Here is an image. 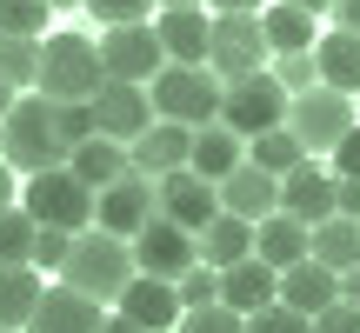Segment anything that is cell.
<instances>
[{
  "mask_svg": "<svg viewBox=\"0 0 360 333\" xmlns=\"http://www.w3.org/2000/svg\"><path fill=\"white\" fill-rule=\"evenodd\" d=\"M141 280V260H134V240H120V233H101V227H87L74 240V260H67V273H60V287H74V294H87V300H101V307H114L127 287Z\"/></svg>",
  "mask_w": 360,
  "mask_h": 333,
  "instance_id": "1",
  "label": "cell"
},
{
  "mask_svg": "<svg viewBox=\"0 0 360 333\" xmlns=\"http://www.w3.org/2000/svg\"><path fill=\"white\" fill-rule=\"evenodd\" d=\"M0 141H7V166L27 174V180L74 160L67 141H60V120H53V100H40V93H20L13 100V114L0 120Z\"/></svg>",
  "mask_w": 360,
  "mask_h": 333,
  "instance_id": "2",
  "label": "cell"
},
{
  "mask_svg": "<svg viewBox=\"0 0 360 333\" xmlns=\"http://www.w3.org/2000/svg\"><path fill=\"white\" fill-rule=\"evenodd\" d=\"M107 87L101 40L87 34H47L40 40V100H94Z\"/></svg>",
  "mask_w": 360,
  "mask_h": 333,
  "instance_id": "3",
  "label": "cell"
},
{
  "mask_svg": "<svg viewBox=\"0 0 360 333\" xmlns=\"http://www.w3.org/2000/svg\"><path fill=\"white\" fill-rule=\"evenodd\" d=\"M147 93H154V114H160V120L193 127V133L214 127V120H220V100H227V87H220L214 67H167Z\"/></svg>",
  "mask_w": 360,
  "mask_h": 333,
  "instance_id": "4",
  "label": "cell"
},
{
  "mask_svg": "<svg viewBox=\"0 0 360 333\" xmlns=\"http://www.w3.org/2000/svg\"><path fill=\"white\" fill-rule=\"evenodd\" d=\"M20 207L34 214V227H60V233H87L94 227V187H87V180H74V166L34 174L20 187Z\"/></svg>",
  "mask_w": 360,
  "mask_h": 333,
  "instance_id": "5",
  "label": "cell"
},
{
  "mask_svg": "<svg viewBox=\"0 0 360 333\" xmlns=\"http://www.w3.org/2000/svg\"><path fill=\"white\" fill-rule=\"evenodd\" d=\"M267 60H274V47H267L260 13H214V53H207V67L220 74V87L267 74Z\"/></svg>",
  "mask_w": 360,
  "mask_h": 333,
  "instance_id": "6",
  "label": "cell"
},
{
  "mask_svg": "<svg viewBox=\"0 0 360 333\" xmlns=\"http://www.w3.org/2000/svg\"><path fill=\"white\" fill-rule=\"evenodd\" d=\"M354 127H360L354 120V93H334V87H314V93H300V100L287 107V133H294L307 154H334Z\"/></svg>",
  "mask_w": 360,
  "mask_h": 333,
  "instance_id": "7",
  "label": "cell"
},
{
  "mask_svg": "<svg viewBox=\"0 0 360 333\" xmlns=\"http://www.w3.org/2000/svg\"><path fill=\"white\" fill-rule=\"evenodd\" d=\"M287 87L274 74H254V80H233L227 87V100H220V127H233L240 141H260V133H274V127H287Z\"/></svg>",
  "mask_w": 360,
  "mask_h": 333,
  "instance_id": "8",
  "label": "cell"
},
{
  "mask_svg": "<svg viewBox=\"0 0 360 333\" xmlns=\"http://www.w3.org/2000/svg\"><path fill=\"white\" fill-rule=\"evenodd\" d=\"M101 67L107 80H127V87H154L160 74H167V47H160L154 27H107L101 34Z\"/></svg>",
  "mask_w": 360,
  "mask_h": 333,
  "instance_id": "9",
  "label": "cell"
},
{
  "mask_svg": "<svg viewBox=\"0 0 360 333\" xmlns=\"http://www.w3.org/2000/svg\"><path fill=\"white\" fill-rule=\"evenodd\" d=\"M134 260H141L147 280H174V287H180L193 267H200V240H193L187 227H174L167 214H154V220L141 227V240H134Z\"/></svg>",
  "mask_w": 360,
  "mask_h": 333,
  "instance_id": "10",
  "label": "cell"
},
{
  "mask_svg": "<svg viewBox=\"0 0 360 333\" xmlns=\"http://www.w3.org/2000/svg\"><path fill=\"white\" fill-rule=\"evenodd\" d=\"M154 214H160V180H147V174H127L107 193H94V227L120 233V240H141V227Z\"/></svg>",
  "mask_w": 360,
  "mask_h": 333,
  "instance_id": "11",
  "label": "cell"
},
{
  "mask_svg": "<svg viewBox=\"0 0 360 333\" xmlns=\"http://www.w3.org/2000/svg\"><path fill=\"white\" fill-rule=\"evenodd\" d=\"M154 93L147 87H127V80H107L101 93H94V127L107 133V141H120V147H134L147 127H154Z\"/></svg>",
  "mask_w": 360,
  "mask_h": 333,
  "instance_id": "12",
  "label": "cell"
},
{
  "mask_svg": "<svg viewBox=\"0 0 360 333\" xmlns=\"http://www.w3.org/2000/svg\"><path fill=\"white\" fill-rule=\"evenodd\" d=\"M160 214L200 240V233L220 220V187H214V180H200L193 166H187V174H167V180H160Z\"/></svg>",
  "mask_w": 360,
  "mask_h": 333,
  "instance_id": "13",
  "label": "cell"
},
{
  "mask_svg": "<svg viewBox=\"0 0 360 333\" xmlns=\"http://www.w3.org/2000/svg\"><path fill=\"white\" fill-rule=\"evenodd\" d=\"M160 47H167V67H207V53H214V13L207 7H167L154 20Z\"/></svg>",
  "mask_w": 360,
  "mask_h": 333,
  "instance_id": "14",
  "label": "cell"
},
{
  "mask_svg": "<svg viewBox=\"0 0 360 333\" xmlns=\"http://www.w3.org/2000/svg\"><path fill=\"white\" fill-rule=\"evenodd\" d=\"M114 313H127L141 333H180V320H187V307H180V287H174V280H147V273L114 300Z\"/></svg>",
  "mask_w": 360,
  "mask_h": 333,
  "instance_id": "15",
  "label": "cell"
},
{
  "mask_svg": "<svg viewBox=\"0 0 360 333\" xmlns=\"http://www.w3.org/2000/svg\"><path fill=\"white\" fill-rule=\"evenodd\" d=\"M220 214L247 220V227L274 220V214H281V180H274V174H260L254 160H247V166H233V174L220 180Z\"/></svg>",
  "mask_w": 360,
  "mask_h": 333,
  "instance_id": "16",
  "label": "cell"
},
{
  "mask_svg": "<svg viewBox=\"0 0 360 333\" xmlns=\"http://www.w3.org/2000/svg\"><path fill=\"white\" fill-rule=\"evenodd\" d=\"M134 154V174L147 180H167V174H187L193 166V127H174V120H154L141 141L127 147Z\"/></svg>",
  "mask_w": 360,
  "mask_h": 333,
  "instance_id": "17",
  "label": "cell"
},
{
  "mask_svg": "<svg viewBox=\"0 0 360 333\" xmlns=\"http://www.w3.org/2000/svg\"><path fill=\"white\" fill-rule=\"evenodd\" d=\"M334 193H340V180H334V174H321V166L307 160L300 174H287V180H281V214H294L300 227H327V220L340 214Z\"/></svg>",
  "mask_w": 360,
  "mask_h": 333,
  "instance_id": "18",
  "label": "cell"
},
{
  "mask_svg": "<svg viewBox=\"0 0 360 333\" xmlns=\"http://www.w3.org/2000/svg\"><path fill=\"white\" fill-rule=\"evenodd\" d=\"M220 307H233V313H267V307H281V273L267 267V260H240V267H227L220 273Z\"/></svg>",
  "mask_w": 360,
  "mask_h": 333,
  "instance_id": "19",
  "label": "cell"
},
{
  "mask_svg": "<svg viewBox=\"0 0 360 333\" xmlns=\"http://www.w3.org/2000/svg\"><path fill=\"white\" fill-rule=\"evenodd\" d=\"M101 327H107V307L74 294V287H47L40 313L27 320V333H101Z\"/></svg>",
  "mask_w": 360,
  "mask_h": 333,
  "instance_id": "20",
  "label": "cell"
},
{
  "mask_svg": "<svg viewBox=\"0 0 360 333\" xmlns=\"http://www.w3.org/2000/svg\"><path fill=\"white\" fill-rule=\"evenodd\" d=\"M281 307L307 313V320H321L327 307H340V273L321 267V260H300V267L281 273Z\"/></svg>",
  "mask_w": 360,
  "mask_h": 333,
  "instance_id": "21",
  "label": "cell"
},
{
  "mask_svg": "<svg viewBox=\"0 0 360 333\" xmlns=\"http://www.w3.org/2000/svg\"><path fill=\"white\" fill-rule=\"evenodd\" d=\"M254 260H267L274 273L300 267V260H314V227H300L294 214H274L254 227Z\"/></svg>",
  "mask_w": 360,
  "mask_h": 333,
  "instance_id": "22",
  "label": "cell"
},
{
  "mask_svg": "<svg viewBox=\"0 0 360 333\" xmlns=\"http://www.w3.org/2000/svg\"><path fill=\"white\" fill-rule=\"evenodd\" d=\"M67 166H74V180H87L94 193H107L114 180L134 174V154H127L120 141H107V133H94L87 147H74V160H67Z\"/></svg>",
  "mask_w": 360,
  "mask_h": 333,
  "instance_id": "23",
  "label": "cell"
},
{
  "mask_svg": "<svg viewBox=\"0 0 360 333\" xmlns=\"http://www.w3.org/2000/svg\"><path fill=\"white\" fill-rule=\"evenodd\" d=\"M233 166H247V141L233 127H220V120H214V127L193 133V174H200V180H214V187H220Z\"/></svg>",
  "mask_w": 360,
  "mask_h": 333,
  "instance_id": "24",
  "label": "cell"
},
{
  "mask_svg": "<svg viewBox=\"0 0 360 333\" xmlns=\"http://www.w3.org/2000/svg\"><path fill=\"white\" fill-rule=\"evenodd\" d=\"M47 287H40V267H0V327L27 333V320L40 313Z\"/></svg>",
  "mask_w": 360,
  "mask_h": 333,
  "instance_id": "25",
  "label": "cell"
},
{
  "mask_svg": "<svg viewBox=\"0 0 360 333\" xmlns=\"http://www.w3.org/2000/svg\"><path fill=\"white\" fill-rule=\"evenodd\" d=\"M240 260H254V227H247V220H233V214H220L214 227L200 233V267L227 273V267H240Z\"/></svg>",
  "mask_w": 360,
  "mask_h": 333,
  "instance_id": "26",
  "label": "cell"
},
{
  "mask_svg": "<svg viewBox=\"0 0 360 333\" xmlns=\"http://www.w3.org/2000/svg\"><path fill=\"white\" fill-rule=\"evenodd\" d=\"M314 60H321V87L334 93H360V34H321V47H314Z\"/></svg>",
  "mask_w": 360,
  "mask_h": 333,
  "instance_id": "27",
  "label": "cell"
},
{
  "mask_svg": "<svg viewBox=\"0 0 360 333\" xmlns=\"http://www.w3.org/2000/svg\"><path fill=\"white\" fill-rule=\"evenodd\" d=\"M260 27H267V47H274V60H287V53H314V47H321V34H314V13H300V7H281V0H274V7L260 13Z\"/></svg>",
  "mask_w": 360,
  "mask_h": 333,
  "instance_id": "28",
  "label": "cell"
},
{
  "mask_svg": "<svg viewBox=\"0 0 360 333\" xmlns=\"http://www.w3.org/2000/svg\"><path fill=\"white\" fill-rule=\"evenodd\" d=\"M247 160H254L260 174L287 180V174H300V166H307L314 154H307V147H300V141H294L287 127H274V133H260V141H247Z\"/></svg>",
  "mask_w": 360,
  "mask_h": 333,
  "instance_id": "29",
  "label": "cell"
},
{
  "mask_svg": "<svg viewBox=\"0 0 360 333\" xmlns=\"http://www.w3.org/2000/svg\"><path fill=\"white\" fill-rule=\"evenodd\" d=\"M314 260L334 273H354L360 267V220H327V227H314Z\"/></svg>",
  "mask_w": 360,
  "mask_h": 333,
  "instance_id": "30",
  "label": "cell"
},
{
  "mask_svg": "<svg viewBox=\"0 0 360 333\" xmlns=\"http://www.w3.org/2000/svg\"><path fill=\"white\" fill-rule=\"evenodd\" d=\"M34 240H40L34 214L27 207H7L0 214V267H34Z\"/></svg>",
  "mask_w": 360,
  "mask_h": 333,
  "instance_id": "31",
  "label": "cell"
},
{
  "mask_svg": "<svg viewBox=\"0 0 360 333\" xmlns=\"http://www.w3.org/2000/svg\"><path fill=\"white\" fill-rule=\"evenodd\" d=\"M0 80H7L13 93H20V87H40V40L0 34Z\"/></svg>",
  "mask_w": 360,
  "mask_h": 333,
  "instance_id": "32",
  "label": "cell"
},
{
  "mask_svg": "<svg viewBox=\"0 0 360 333\" xmlns=\"http://www.w3.org/2000/svg\"><path fill=\"white\" fill-rule=\"evenodd\" d=\"M47 0H0V34L13 40H40V27H47Z\"/></svg>",
  "mask_w": 360,
  "mask_h": 333,
  "instance_id": "33",
  "label": "cell"
},
{
  "mask_svg": "<svg viewBox=\"0 0 360 333\" xmlns=\"http://www.w3.org/2000/svg\"><path fill=\"white\" fill-rule=\"evenodd\" d=\"M53 120H60V141H67V154H74V147H87L94 133V100H53Z\"/></svg>",
  "mask_w": 360,
  "mask_h": 333,
  "instance_id": "34",
  "label": "cell"
},
{
  "mask_svg": "<svg viewBox=\"0 0 360 333\" xmlns=\"http://www.w3.org/2000/svg\"><path fill=\"white\" fill-rule=\"evenodd\" d=\"M274 80L287 87V100H300V93L321 87V60H314V53H287V60L274 67Z\"/></svg>",
  "mask_w": 360,
  "mask_h": 333,
  "instance_id": "35",
  "label": "cell"
},
{
  "mask_svg": "<svg viewBox=\"0 0 360 333\" xmlns=\"http://www.w3.org/2000/svg\"><path fill=\"white\" fill-rule=\"evenodd\" d=\"M74 240H80V233L40 227V240H34V267H47V273H67V260H74Z\"/></svg>",
  "mask_w": 360,
  "mask_h": 333,
  "instance_id": "36",
  "label": "cell"
},
{
  "mask_svg": "<svg viewBox=\"0 0 360 333\" xmlns=\"http://www.w3.org/2000/svg\"><path fill=\"white\" fill-rule=\"evenodd\" d=\"M180 333H247V313H233V307H193L187 320H180Z\"/></svg>",
  "mask_w": 360,
  "mask_h": 333,
  "instance_id": "37",
  "label": "cell"
},
{
  "mask_svg": "<svg viewBox=\"0 0 360 333\" xmlns=\"http://www.w3.org/2000/svg\"><path fill=\"white\" fill-rule=\"evenodd\" d=\"M87 7H94L101 27H141L147 7H160V0H87Z\"/></svg>",
  "mask_w": 360,
  "mask_h": 333,
  "instance_id": "38",
  "label": "cell"
},
{
  "mask_svg": "<svg viewBox=\"0 0 360 333\" xmlns=\"http://www.w3.org/2000/svg\"><path fill=\"white\" fill-rule=\"evenodd\" d=\"M180 307H187V313L193 307H220V273L214 267H193L187 280H180Z\"/></svg>",
  "mask_w": 360,
  "mask_h": 333,
  "instance_id": "39",
  "label": "cell"
},
{
  "mask_svg": "<svg viewBox=\"0 0 360 333\" xmlns=\"http://www.w3.org/2000/svg\"><path fill=\"white\" fill-rule=\"evenodd\" d=\"M247 333H314V320H307V313H294V307H267V313L247 320Z\"/></svg>",
  "mask_w": 360,
  "mask_h": 333,
  "instance_id": "40",
  "label": "cell"
},
{
  "mask_svg": "<svg viewBox=\"0 0 360 333\" xmlns=\"http://www.w3.org/2000/svg\"><path fill=\"white\" fill-rule=\"evenodd\" d=\"M314 333H360V307H347V300H340V307H327L321 320H314Z\"/></svg>",
  "mask_w": 360,
  "mask_h": 333,
  "instance_id": "41",
  "label": "cell"
},
{
  "mask_svg": "<svg viewBox=\"0 0 360 333\" xmlns=\"http://www.w3.org/2000/svg\"><path fill=\"white\" fill-rule=\"evenodd\" d=\"M334 180H360V127L334 147Z\"/></svg>",
  "mask_w": 360,
  "mask_h": 333,
  "instance_id": "42",
  "label": "cell"
},
{
  "mask_svg": "<svg viewBox=\"0 0 360 333\" xmlns=\"http://www.w3.org/2000/svg\"><path fill=\"white\" fill-rule=\"evenodd\" d=\"M334 200H340V220H360V180H340Z\"/></svg>",
  "mask_w": 360,
  "mask_h": 333,
  "instance_id": "43",
  "label": "cell"
},
{
  "mask_svg": "<svg viewBox=\"0 0 360 333\" xmlns=\"http://www.w3.org/2000/svg\"><path fill=\"white\" fill-rule=\"evenodd\" d=\"M334 27L340 34H360V0H334Z\"/></svg>",
  "mask_w": 360,
  "mask_h": 333,
  "instance_id": "44",
  "label": "cell"
},
{
  "mask_svg": "<svg viewBox=\"0 0 360 333\" xmlns=\"http://www.w3.org/2000/svg\"><path fill=\"white\" fill-rule=\"evenodd\" d=\"M207 13H267V0H207Z\"/></svg>",
  "mask_w": 360,
  "mask_h": 333,
  "instance_id": "45",
  "label": "cell"
},
{
  "mask_svg": "<svg viewBox=\"0 0 360 333\" xmlns=\"http://www.w3.org/2000/svg\"><path fill=\"white\" fill-rule=\"evenodd\" d=\"M7 207H20V187H13V166L0 160V214H7Z\"/></svg>",
  "mask_w": 360,
  "mask_h": 333,
  "instance_id": "46",
  "label": "cell"
},
{
  "mask_svg": "<svg viewBox=\"0 0 360 333\" xmlns=\"http://www.w3.org/2000/svg\"><path fill=\"white\" fill-rule=\"evenodd\" d=\"M340 300H347V307H360V267L340 273Z\"/></svg>",
  "mask_w": 360,
  "mask_h": 333,
  "instance_id": "47",
  "label": "cell"
},
{
  "mask_svg": "<svg viewBox=\"0 0 360 333\" xmlns=\"http://www.w3.org/2000/svg\"><path fill=\"white\" fill-rule=\"evenodd\" d=\"M281 7H300V13H314V20H321V13H334V0H281Z\"/></svg>",
  "mask_w": 360,
  "mask_h": 333,
  "instance_id": "48",
  "label": "cell"
},
{
  "mask_svg": "<svg viewBox=\"0 0 360 333\" xmlns=\"http://www.w3.org/2000/svg\"><path fill=\"white\" fill-rule=\"evenodd\" d=\"M101 333H141V327H134L127 313H107V327H101Z\"/></svg>",
  "mask_w": 360,
  "mask_h": 333,
  "instance_id": "49",
  "label": "cell"
},
{
  "mask_svg": "<svg viewBox=\"0 0 360 333\" xmlns=\"http://www.w3.org/2000/svg\"><path fill=\"white\" fill-rule=\"evenodd\" d=\"M13 100H20V93H13V87H7V80H0V120H7V114H13Z\"/></svg>",
  "mask_w": 360,
  "mask_h": 333,
  "instance_id": "50",
  "label": "cell"
},
{
  "mask_svg": "<svg viewBox=\"0 0 360 333\" xmlns=\"http://www.w3.org/2000/svg\"><path fill=\"white\" fill-rule=\"evenodd\" d=\"M167 7H207V0H160V13H167Z\"/></svg>",
  "mask_w": 360,
  "mask_h": 333,
  "instance_id": "51",
  "label": "cell"
},
{
  "mask_svg": "<svg viewBox=\"0 0 360 333\" xmlns=\"http://www.w3.org/2000/svg\"><path fill=\"white\" fill-rule=\"evenodd\" d=\"M47 7H87V0H47Z\"/></svg>",
  "mask_w": 360,
  "mask_h": 333,
  "instance_id": "52",
  "label": "cell"
},
{
  "mask_svg": "<svg viewBox=\"0 0 360 333\" xmlns=\"http://www.w3.org/2000/svg\"><path fill=\"white\" fill-rule=\"evenodd\" d=\"M0 160H7V141H0Z\"/></svg>",
  "mask_w": 360,
  "mask_h": 333,
  "instance_id": "53",
  "label": "cell"
},
{
  "mask_svg": "<svg viewBox=\"0 0 360 333\" xmlns=\"http://www.w3.org/2000/svg\"><path fill=\"white\" fill-rule=\"evenodd\" d=\"M0 333H13V327H0Z\"/></svg>",
  "mask_w": 360,
  "mask_h": 333,
  "instance_id": "54",
  "label": "cell"
}]
</instances>
